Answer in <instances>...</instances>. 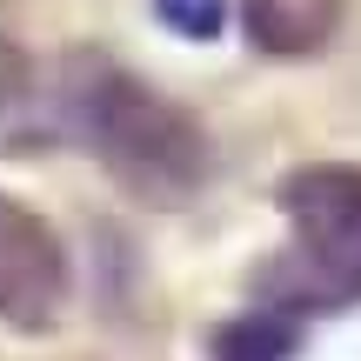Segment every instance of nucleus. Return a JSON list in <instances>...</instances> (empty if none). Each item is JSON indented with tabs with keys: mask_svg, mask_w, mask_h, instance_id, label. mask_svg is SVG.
Segmentation results:
<instances>
[{
	"mask_svg": "<svg viewBox=\"0 0 361 361\" xmlns=\"http://www.w3.org/2000/svg\"><path fill=\"white\" fill-rule=\"evenodd\" d=\"M54 121L147 207H180L207 188L214 147H207L201 121L107 54H67L61 61Z\"/></svg>",
	"mask_w": 361,
	"mask_h": 361,
	"instance_id": "1",
	"label": "nucleus"
},
{
	"mask_svg": "<svg viewBox=\"0 0 361 361\" xmlns=\"http://www.w3.org/2000/svg\"><path fill=\"white\" fill-rule=\"evenodd\" d=\"M161 7V20L174 27V34H188V40H214L221 34V0H154Z\"/></svg>",
	"mask_w": 361,
	"mask_h": 361,
	"instance_id": "7",
	"label": "nucleus"
},
{
	"mask_svg": "<svg viewBox=\"0 0 361 361\" xmlns=\"http://www.w3.org/2000/svg\"><path fill=\"white\" fill-rule=\"evenodd\" d=\"M47 134H61L54 87H40V67L13 40H0V154H34Z\"/></svg>",
	"mask_w": 361,
	"mask_h": 361,
	"instance_id": "5",
	"label": "nucleus"
},
{
	"mask_svg": "<svg viewBox=\"0 0 361 361\" xmlns=\"http://www.w3.org/2000/svg\"><path fill=\"white\" fill-rule=\"evenodd\" d=\"M67 247L27 201L0 194V328L47 335L67 308Z\"/></svg>",
	"mask_w": 361,
	"mask_h": 361,
	"instance_id": "3",
	"label": "nucleus"
},
{
	"mask_svg": "<svg viewBox=\"0 0 361 361\" xmlns=\"http://www.w3.org/2000/svg\"><path fill=\"white\" fill-rule=\"evenodd\" d=\"M288 214V261L274 268L281 301L274 308H348L361 301V168L355 161H314L281 180Z\"/></svg>",
	"mask_w": 361,
	"mask_h": 361,
	"instance_id": "2",
	"label": "nucleus"
},
{
	"mask_svg": "<svg viewBox=\"0 0 361 361\" xmlns=\"http://www.w3.org/2000/svg\"><path fill=\"white\" fill-rule=\"evenodd\" d=\"M288 348H295V328L281 314H255V322L221 335V361H281Z\"/></svg>",
	"mask_w": 361,
	"mask_h": 361,
	"instance_id": "6",
	"label": "nucleus"
},
{
	"mask_svg": "<svg viewBox=\"0 0 361 361\" xmlns=\"http://www.w3.org/2000/svg\"><path fill=\"white\" fill-rule=\"evenodd\" d=\"M241 27L274 61H308L335 40L341 0H241Z\"/></svg>",
	"mask_w": 361,
	"mask_h": 361,
	"instance_id": "4",
	"label": "nucleus"
}]
</instances>
